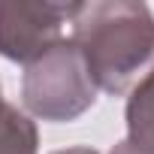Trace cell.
<instances>
[{
	"instance_id": "7",
	"label": "cell",
	"mask_w": 154,
	"mask_h": 154,
	"mask_svg": "<svg viewBox=\"0 0 154 154\" xmlns=\"http://www.w3.org/2000/svg\"><path fill=\"white\" fill-rule=\"evenodd\" d=\"M109 154H139V151H133V148H130L127 142H118V145H115V148H112Z\"/></svg>"
},
{
	"instance_id": "8",
	"label": "cell",
	"mask_w": 154,
	"mask_h": 154,
	"mask_svg": "<svg viewBox=\"0 0 154 154\" xmlns=\"http://www.w3.org/2000/svg\"><path fill=\"white\" fill-rule=\"evenodd\" d=\"M6 106H9V103L3 100V88H0V115H3V112H6Z\"/></svg>"
},
{
	"instance_id": "6",
	"label": "cell",
	"mask_w": 154,
	"mask_h": 154,
	"mask_svg": "<svg viewBox=\"0 0 154 154\" xmlns=\"http://www.w3.org/2000/svg\"><path fill=\"white\" fill-rule=\"evenodd\" d=\"M54 154H97V151L88 148V145H75V148H63V151H54Z\"/></svg>"
},
{
	"instance_id": "2",
	"label": "cell",
	"mask_w": 154,
	"mask_h": 154,
	"mask_svg": "<svg viewBox=\"0 0 154 154\" xmlns=\"http://www.w3.org/2000/svg\"><path fill=\"white\" fill-rule=\"evenodd\" d=\"M21 103L33 118L51 124L75 121L97 103V85L72 39H60L42 57L27 63Z\"/></svg>"
},
{
	"instance_id": "5",
	"label": "cell",
	"mask_w": 154,
	"mask_h": 154,
	"mask_svg": "<svg viewBox=\"0 0 154 154\" xmlns=\"http://www.w3.org/2000/svg\"><path fill=\"white\" fill-rule=\"evenodd\" d=\"M39 148V133L36 124L30 121L27 112L18 106H6L0 115V154H36Z\"/></svg>"
},
{
	"instance_id": "4",
	"label": "cell",
	"mask_w": 154,
	"mask_h": 154,
	"mask_svg": "<svg viewBox=\"0 0 154 154\" xmlns=\"http://www.w3.org/2000/svg\"><path fill=\"white\" fill-rule=\"evenodd\" d=\"M127 145L139 154H154V72L127 94Z\"/></svg>"
},
{
	"instance_id": "3",
	"label": "cell",
	"mask_w": 154,
	"mask_h": 154,
	"mask_svg": "<svg viewBox=\"0 0 154 154\" xmlns=\"http://www.w3.org/2000/svg\"><path fill=\"white\" fill-rule=\"evenodd\" d=\"M72 3L0 0V54L15 63H33L63 39Z\"/></svg>"
},
{
	"instance_id": "1",
	"label": "cell",
	"mask_w": 154,
	"mask_h": 154,
	"mask_svg": "<svg viewBox=\"0 0 154 154\" xmlns=\"http://www.w3.org/2000/svg\"><path fill=\"white\" fill-rule=\"evenodd\" d=\"M72 42L97 91L130 94L154 72V15L145 3L94 0L72 3Z\"/></svg>"
}]
</instances>
